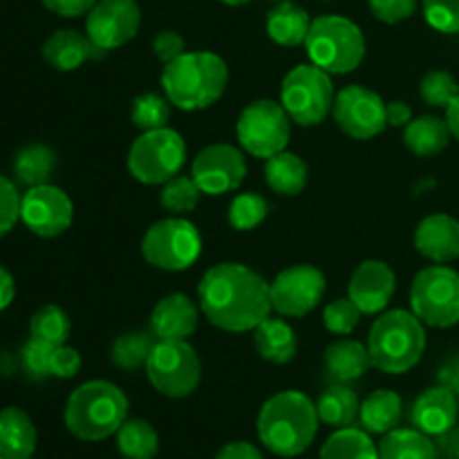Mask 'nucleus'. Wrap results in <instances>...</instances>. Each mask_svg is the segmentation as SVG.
<instances>
[{
	"mask_svg": "<svg viewBox=\"0 0 459 459\" xmlns=\"http://www.w3.org/2000/svg\"><path fill=\"white\" fill-rule=\"evenodd\" d=\"M439 384L446 385L448 390H453L459 402V357L451 359V361L439 370Z\"/></svg>",
	"mask_w": 459,
	"mask_h": 459,
	"instance_id": "52",
	"label": "nucleus"
},
{
	"mask_svg": "<svg viewBox=\"0 0 459 459\" xmlns=\"http://www.w3.org/2000/svg\"><path fill=\"white\" fill-rule=\"evenodd\" d=\"M451 130L446 119H439L435 115H424L420 119H412L403 128V146L417 157H435L448 146L451 142Z\"/></svg>",
	"mask_w": 459,
	"mask_h": 459,
	"instance_id": "29",
	"label": "nucleus"
},
{
	"mask_svg": "<svg viewBox=\"0 0 459 459\" xmlns=\"http://www.w3.org/2000/svg\"><path fill=\"white\" fill-rule=\"evenodd\" d=\"M254 345L258 350L260 359L273 363V366H285L296 357L299 341L290 323L282 318L267 316L254 330Z\"/></svg>",
	"mask_w": 459,
	"mask_h": 459,
	"instance_id": "24",
	"label": "nucleus"
},
{
	"mask_svg": "<svg viewBox=\"0 0 459 459\" xmlns=\"http://www.w3.org/2000/svg\"><path fill=\"white\" fill-rule=\"evenodd\" d=\"M420 94L429 106L448 108V103L459 94V83L451 72L433 70L421 79Z\"/></svg>",
	"mask_w": 459,
	"mask_h": 459,
	"instance_id": "40",
	"label": "nucleus"
},
{
	"mask_svg": "<svg viewBox=\"0 0 459 459\" xmlns=\"http://www.w3.org/2000/svg\"><path fill=\"white\" fill-rule=\"evenodd\" d=\"M186 161V142L173 128L142 133L128 151V170L146 186L166 184L179 175Z\"/></svg>",
	"mask_w": 459,
	"mask_h": 459,
	"instance_id": "8",
	"label": "nucleus"
},
{
	"mask_svg": "<svg viewBox=\"0 0 459 459\" xmlns=\"http://www.w3.org/2000/svg\"><path fill=\"white\" fill-rule=\"evenodd\" d=\"M186 52V40L173 30H161L160 34L152 39V54H155L157 61H161L164 65H169L170 61H175L178 56Z\"/></svg>",
	"mask_w": 459,
	"mask_h": 459,
	"instance_id": "47",
	"label": "nucleus"
},
{
	"mask_svg": "<svg viewBox=\"0 0 459 459\" xmlns=\"http://www.w3.org/2000/svg\"><path fill=\"white\" fill-rule=\"evenodd\" d=\"M142 255L161 272H184L202 255L200 229L179 215L160 220L143 233Z\"/></svg>",
	"mask_w": 459,
	"mask_h": 459,
	"instance_id": "9",
	"label": "nucleus"
},
{
	"mask_svg": "<svg viewBox=\"0 0 459 459\" xmlns=\"http://www.w3.org/2000/svg\"><path fill=\"white\" fill-rule=\"evenodd\" d=\"M43 4L49 9V12L58 13V16L76 18L88 13L90 9L97 4V0H43Z\"/></svg>",
	"mask_w": 459,
	"mask_h": 459,
	"instance_id": "48",
	"label": "nucleus"
},
{
	"mask_svg": "<svg viewBox=\"0 0 459 459\" xmlns=\"http://www.w3.org/2000/svg\"><path fill=\"white\" fill-rule=\"evenodd\" d=\"M74 204L54 184L31 186L21 197V222L39 238H56L72 227Z\"/></svg>",
	"mask_w": 459,
	"mask_h": 459,
	"instance_id": "16",
	"label": "nucleus"
},
{
	"mask_svg": "<svg viewBox=\"0 0 459 459\" xmlns=\"http://www.w3.org/2000/svg\"><path fill=\"white\" fill-rule=\"evenodd\" d=\"M385 117L393 128H406L412 121V110L406 101H390L385 103Z\"/></svg>",
	"mask_w": 459,
	"mask_h": 459,
	"instance_id": "51",
	"label": "nucleus"
},
{
	"mask_svg": "<svg viewBox=\"0 0 459 459\" xmlns=\"http://www.w3.org/2000/svg\"><path fill=\"white\" fill-rule=\"evenodd\" d=\"M101 48L90 40L88 34H81L76 30H58L43 43V58L48 65L58 72H74L83 63L99 61L106 56Z\"/></svg>",
	"mask_w": 459,
	"mask_h": 459,
	"instance_id": "22",
	"label": "nucleus"
},
{
	"mask_svg": "<svg viewBox=\"0 0 459 459\" xmlns=\"http://www.w3.org/2000/svg\"><path fill=\"white\" fill-rule=\"evenodd\" d=\"M323 3H330V0H323Z\"/></svg>",
	"mask_w": 459,
	"mask_h": 459,
	"instance_id": "57",
	"label": "nucleus"
},
{
	"mask_svg": "<svg viewBox=\"0 0 459 459\" xmlns=\"http://www.w3.org/2000/svg\"><path fill=\"white\" fill-rule=\"evenodd\" d=\"M128 420V397L119 385L94 379L79 385L67 397L63 421L81 442H103L117 435Z\"/></svg>",
	"mask_w": 459,
	"mask_h": 459,
	"instance_id": "4",
	"label": "nucleus"
},
{
	"mask_svg": "<svg viewBox=\"0 0 459 459\" xmlns=\"http://www.w3.org/2000/svg\"><path fill=\"white\" fill-rule=\"evenodd\" d=\"M312 27V18H309L307 9L300 4L285 0L278 3L272 12L267 13V34L273 43L282 45V48H296V45H305V39Z\"/></svg>",
	"mask_w": 459,
	"mask_h": 459,
	"instance_id": "25",
	"label": "nucleus"
},
{
	"mask_svg": "<svg viewBox=\"0 0 459 459\" xmlns=\"http://www.w3.org/2000/svg\"><path fill=\"white\" fill-rule=\"evenodd\" d=\"M143 368L152 388L169 399L188 397L202 381L200 357L188 341H157Z\"/></svg>",
	"mask_w": 459,
	"mask_h": 459,
	"instance_id": "11",
	"label": "nucleus"
},
{
	"mask_svg": "<svg viewBox=\"0 0 459 459\" xmlns=\"http://www.w3.org/2000/svg\"><path fill=\"white\" fill-rule=\"evenodd\" d=\"M0 459H4V457H3V455H0Z\"/></svg>",
	"mask_w": 459,
	"mask_h": 459,
	"instance_id": "58",
	"label": "nucleus"
},
{
	"mask_svg": "<svg viewBox=\"0 0 459 459\" xmlns=\"http://www.w3.org/2000/svg\"><path fill=\"white\" fill-rule=\"evenodd\" d=\"M200 305L186 294H169L152 307L151 332L157 341H186L197 330Z\"/></svg>",
	"mask_w": 459,
	"mask_h": 459,
	"instance_id": "20",
	"label": "nucleus"
},
{
	"mask_svg": "<svg viewBox=\"0 0 459 459\" xmlns=\"http://www.w3.org/2000/svg\"><path fill=\"white\" fill-rule=\"evenodd\" d=\"M316 403L299 390H282L263 403L258 437L278 457H299L314 444L318 433Z\"/></svg>",
	"mask_w": 459,
	"mask_h": 459,
	"instance_id": "2",
	"label": "nucleus"
},
{
	"mask_svg": "<svg viewBox=\"0 0 459 459\" xmlns=\"http://www.w3.org/2000/svg\"><path fill=\"white\" fill-rule=\"evenodd\" d=\"M213 459H264V455L249 442H229L215 453Z\"/></svg>",
	"mask_w": 459,
	"mask_h": 459,
	"instance_id": "49",
	"label": "nucleus"
},
{
	"mask_svg": "<svg viewBox=\"0 0 459 459\" xmlns=\"http://www.w3.org/2000/svg\"><path fill=\"white\" fill-rule=\"evenodd\" d=\"M368 3H370V12L377 21L394 25V22L411 18L417 12L420 0H368Z\"/></svg>",
	"mask_w": 459,
	"mask_h": 459,
	"instance_id": "45",
	"label": "nucleus"
},
{
	"mask_svg": "<svg viewBox=\"0 0 459 459\" xmlns=\"http://www.w3.org/2000/svg\"><path fill=\"white\" fill-rule=\"evenodd\" d=\"M312 63L327 74H350L366 58V36L345 16H318L305 39Z\"/></svg>",
	"mask_w": 459,
	"mask_h": 459,
	"instance_id": "6",
	"label": "nucleus"
},
{
	"mask_svg": "<svg viewBox=\"0 0 459 459\" xmlns=\"http://www.w3.org/2000/svg\"><path fill=\"white\" fill-rule=\"evenodd\" d=\"M359 321H361V309L350 300V296L348 299L332 300L323 309V323H325L332 334L350 336L357 330Z\"/></svg>",
	"mask_w": 459,
	"mask_h": 459,
	"instance_id": "41",
	"label": "nucleus"
},
{
	"mask_svg": "<svg viewBox=\"0 0 459 459\" xmlns=\"http://www.w3.org/2000/svg\"><path fill=\"white\" fill-rule=\"evenodd\" d=\"M197 305L218 330H255L272 312L269 282L242 263H220L206 269L197 285Z\"/></svg>",
	"mask_w": 459,
	"mask_h": 459,
	"instance_id": "1",
	"label": "nucleus"
},
{
	"mask_svg": "<svg viewBox=\"0 0 459 459\" xmlns=\"http://www.w3.org/2000/svg\"><path fill=\"white\" fill-rule=\"evenodd\" d=\"M411 312L429 327L459 323V273L446 264L421 269L411 285Z\"/></svg>",
	"mask_w": 459,
	"mask_h": 459,
	"instance_id": "10",
	"label": "nucleus"
},
{
	"mask_svg": "<svg viewBox=\"0 0 459 459\" xmlns=\"http://www.w3.org/2000/svg\"><path fill=\"white\" fill-rule=\"evenodd\" d=\"M81 370V354L70 345H56L49 357V375L56 379H72Z\"/></svg>",
	"mask_w": 459,
	"mask_h": 459,
	"instance_id": "46",
	"label": "nucleus"
},
{
	"mask_svg": "<svg viewBox=\"0 0 459 459\" xmlns=\"http://www.w3.org/2000/svg\"><path fill=\"white\" fill-rule=\"evenodd\" d=\"M457 417L459 402L455 393L442 384L435 385V388H426L415 399L411 411L412 429L421 430L429 437H439L446 430H451L457 424Z\"/></svg>",
	"mask_w": 459,
	"mask_h": 459,
	"instance_id": "19",
	"label": "nucleus"
},
{
	"mask_svg": "<svg viewBox=\"0 0 459 459\" xmlns=\"http://www.w3.org/2000/svg\"><path fill=\"white\" fill-rule=\"evenodd\" d=\"M39 433L22 408L7 406L0 411V455L4 459H31Z\"/></svg>",
	"mask_w": 459,
	"mask_h": 459,
	"instance_id": "23",
	"label": "nucleus"
},
{
	"mask_svg": "<svg viewBox=\"0 0 459 459\" xmlns=\"http://www.w3.org/2000/svg\"><path fill=\"white\" fill-rule=\"evenodd\" d=\"M13 296H16V282H13L12 273L0 264V312L12 305Z\"/></svg>",
	"mask_w": 459,
	"mask_h": 459,
	"instance_id": "53",
	"label": "nucleus"
},
{
	"mask_svg": "<svg viewBox=\"0 0 459 459\" xmlns=\"http://www.w3.org/2000/svg\"><path fill=\"white\" fill-rule=\"evenodd\" d=\"M379 459H439L435 439L417 429H394L381 435Z\"/></svg>",
	"mask_w": 459,
	"mask_h": 459,
	"instance_id": "32",
	"label": "nucleus"
},
{
	"mask_svg": "<svg viewBox=\"0 0 459 459\" xmlns=\"http://www.w3.org/2000/svg\"><path fill=\"white\" fill-rule=\"evenodd\" d=\"M318 420L332 429H350L359 420L361 399L348 384H334L318 397Z\"/></svg>",
	"mask_w": 459,
	"mask_h": 459,
	"instance_id": "31",
	"label": "nucleus"
},
{
	"mask_svg": "<svg viewBox=\"0 0 459 459\" xmlns=\"http://www.w3.org/2000/svg\"><path fill=\"white\" fill-rule=\"evenodd\" d=\"M220 3L229 4V7H240V4H247V3H251V0H220Z\"/></svg>",
	"mask_w": 459,
	"mask_h": 459,
	"instance_id": "55",
	"label": "nucleus"
},
{
	"mask_svg": "<svg viewBox=\"0 0 459 459\" xmlns=\"http://www.w3.org/2000/svg\"><path fill=\"white\" fill-rule=\"evenodd\" d=\"M229 67L213 52H184L161 72V90L175 108L186 112L206 110L222 99Z\"/></svg>",
	"mask_w": 459,
	"mask_h": 459,
	"instance_id": "3",
	"label": "nucleus"
},
{
	"mask_svg": "<svg viewBox=\"0 0 459 459\" xmlns=\"http://www.w3.org/2000/svg\"><path fill=\"white\" fill-rule=\"evenodd\" d=\"M325 276L314 264H294L287 267L269 282L272 309L281 316L303 318L321 305L325 296Z\"/></svg>",
	"mask_w": 459,
	"mask_h": 459,
	"instance_id": "13",
	"label": "nucleus"
},
{
	"mask_svg": "<svg viewBox=\"0 0 459 459\" xmlns=\"http://www.w3.org/2000/svg\"><path fill=\"white\" fill-rule=\"evenodd\" d=\"M366 345L377 370L403 375L424 357L426 325L408 309H393L372 323Z\"/></svg>",
	"mask_w": 459,
	"mask_h": 459,
	"instance_id": "5",
	"label": "nucleus"
},
{
	"mask_svg": "<svg viewBox=\"0 0 459 459\" xmlns=\"http://www.w3.org/2000/svg\"><path fill=\"white\" fill-rule=\"evenodd\" d=\"M415 247L424 258L437 264L459 258V220L448 213H433L415 229Z\"/></svg>",
	"mask_w": 459,
	"mask_h": 459,
	"instance_id": "21",
	"label": "nucleus"
},
{
	"mask_svg": "<svg viewBox=\"0 0 459 459\" xmlns=\"http://www.w3.org/2000/svg\"><path fill=\"white\" fill-rule=\"evenodd\" d=\"M155 343L157 339L152 336V332H126V334L117 336V341L112 343V361L124 370L146 366Z\"/></svg>",
	"mask_w": 459,
	"mask_h": 459,
	"instance_id": "36",
	"label": "nucleus"
},
{
	"mask_svg": "<svg viewBox=\"0 0 459 459\" xmlns=\"http://www.w3.org/2000/svg\"><path fill=\"white\" fill-rule=\"evenodd\" d=\"M21 197L16 184L0 175V238L7 236L21 220Z\"/></svg>",
	"mask_w": 459,
	"mask_h": 459,
	"instance_id": "44",
	"label": "nucleus"
},
{
	"mask_svg": "<svg viewBox=\"0 0 459 459\" xmlns=\"http://www.w3.org/2000/svg\"><path fill=\"white\" fill-rule=\"evenodd\" d=\"M318 459H379V448L368 430L350 426L336 429V433L325 439Z\"/></svg>",
	"mask_w": 459,
	"mask_h": 459,
	"instance_id": "33",
	"label": "nucleus"
},
{
	"mask_svg": "<svg viewBox=\"0 0 459 459\" xmlns=\"http://www.w3.org/2000/svg\"><path fill=\"white\" fill-rule=\"evenodd\" d=\"M269 215V202L260 193H240L229 204V224L236 231H254Z\"/></svg>",
	"mask_w": 459,
	"mask_h": 459,
	"instance_id": "38",
	"label": "nucleus"
},
{
	"mask_svg": "<svg viewBox=\"0 0 459 459\" xmlns=\"http://www.w3.org/2000/svg\"><path fill=\"white\" fill-rule=\"evenodd\" d=\"M191 175L204 195H227L245 182V151L231 143H211L202 148L191 166Z\"/></svg>",
	"mask_w": 459,
	"mask_h": 459,
	"instance_id": "15",
	"label": "nucleus"
},
{
	"mask_svg": "<svg viewBox=\"0 0 459 459\" xmlns=\"http://www.w3.org/2000/svg\"><path fill=\"white\" fill-rule=\"evenodd\" d=\"M446 124H448V130H451L453 137L459 142V94L455 99H453L451 103H448L446 108Z\"/></svg>",
	"mask_w": 459,
	"mask_h": 459,
	"instance_id": "54",
	"label": "nucleus"
},
{
	"mask_svg": "<svg viewBox=\"0 0 459 459\" xmlns=\"http://www.w3.org/2000/svg\"><path fill=\"white\" fill-rule=\"evenodd\" d=\"M170 106L173 103L166 99V94L157 92H143L134 97L133 101V124L137 126L142 133L148 130H160L169 126L170 119Z\"/></svg>",
	"mask_w": 459,
	"mask_h": 459,
	"instance_id": "39",
	"label": "nucleus"
},
{
	"mask_svg": "<svg viewBox=\"0 0 459 459\" xmlns=\"http://www.w3.org/2000/svg\"><path fill=\"white\" fill-rule=\"evenodd\" d=\"M403 415V402L394 390H375L368 394L361 402V412H359V421H361L363 430L370 435H385L394 430L402 421Z\"/></svg>",
	"mask_w": 459,
	"mask_h": 459,
	"instance_id": "27",
	"label": "nucleus"
},
{
	"mask_svg": "<svg viewBox=\"0 0 459 459\" xmlns=\"http://www.w3.org/2000/svg\"><path fill=\"white\" fill-rule=\"evenodd\" d=\"M439 459H459V426L455 424L451 430L435 437Z\"/></svg>",
	"mask_w": 459,
	"mask_h": 459,
	"instance_id": "50",
	"label": "nucleus"
},
{
	"mask_svg": "<svg viewBox=\"0 0 459 459\" xmlns=\"http://www.w3.org/2000/svg\"><path fill=\"white\" fill-rule=\"evenodd\" d=\"M397 276L384 260H363L350 276L348 296L361 314H379L393 300Z\"/></svg>",
	"mask_w": 459,
	"mask_h": 459,
	"instance_id": "18",
	"label": "nucleus"
},
{
	"mask_svg": "<svg viewBox=\"0 0 459 459\" xmlns=\"http://www.w3.org/2000/svg\"><path fill=\"white\" fill-rule=\"evenodd\" d=\"M325 366L327 372L339 384H352V381L361 379L372 366L368 345L359 343L354 339L336 341L325 350Z\"/></svg>",
	"mask_w": 459,
	"mask_h": 459,
	"instance_id": "28",
	"label": "nucleus"
},
{
	"mask_svg": "<svg viewBox=\"0 0 459 459\" xmlns=\"http://www.w3.org/2000/svg\"><path fill=\"white\" fill-rule=\"evenodd\" d=\"M70 316L58 305H43L30 318L31 339L45 341L49 345H65L67 339H70Z\"/></svg>",
	"mask_w": 459,
	"mask_h": 459,
	"instance_id": "35",
	"label": "nucleus"
},
{
	"mask_svg": "<svg viewBox=\"0 0 459 459\" xmlns=\"http://www.w3.org/2000/svg\"><path fill=\"white\" fill-rule=\"evenodd\" d=\"M204 193L200 191V186L195 184L193 175H175L173 179L164 184L160 193V204L164 206L169 213L173 215H184L191 213L197 204H200V197Z\"/></svg>",
	"mask_w": 459,
	"mask_h": 459,
	"instance_id": "37",
	"label": "nucleus"
},
{
	"mask_svg": "<svg viewBox=\"0 0 459 459\" xmlns=\"http://www.w3.org/2000/svg\"><path fill=\"white\" fill-rule=\"evenodd\" d=\"M85 16V34L103 52L130 43L142 27L137 0H97Z\"/></svg>",
	"mask_w": 459,
	"mask_h": 459,
	"instance_id": "17",
	"label": "nucleus"
},
{
	"mask_svg": "<svg viewBox=\"0 0 459 459\" xmlns=\"http://www.w3.org/2000/svg\"><path fill=\"white\" fill-rule=\"evenodd\" d=\"M334 99L336 92L332 74H327L314 63L296 65L282 79L281 106L285 108L294 124L305 126V128L323 124L334 108Z\"/></svg>",
	"mask_w": 459,
	"mask_h": 459,
	"instance_id": "7",
	"label": "nucleus"
},
{
	"mask_svg": "<svg viewBox=\"0 0 459 459\" xmlns=\"http://www.w3.org/2000/svg\"><path fill=\"white\" fill-rule=\"evenodd\" d=\"M236 134L242 151L258 160H269L287 151L291 137V119L281 103L272 99H258L240 112Z\"/></svg>",
	"mask_w": 459,
	"mask_h": 459,
	"instance_id": "12",
	"label": "nucleus"
},
{
	"mask_svg": "<svg viewBox=\"0 0 459 459\" xmlns=\"http://www.w3.org/2000/svg\"><path fill=\"white\" fill-rule=\"evenodd\" d=\"M309 169L303 157L282 151L264 160V182L278 195H299L307 186Z\"/></svg>",
	"mask_w": 459,
	"mask_h": 459,
	"instance_id": "26",
	"label": "nucleus"
},
{
	"mask_svg": "<svg viewBox=\"0 0 459 459\" xmlns=\"http://www.w3.org/2000/svg\"><path fill=\"white\" fill-rule=\"evenodd\" d=\"M273 3H285V0H273Z\"/></svg>",
	"mask_w": 459,
	"mask_h": 459,
	"instance_id": "56",
	"label": "nucleus"
},
{
	"mask_svg": "<svg viewBox=\"0 0 459 459\" xmlns=\"http://www.w3.org/2000/svg\"><path fill=\"white\" fill-rule=\"evenodd\" d=\"M336 126L352 139L377 137L388 128L385 117V101L370 88L363 85H348L341 90L332 108Z\"/></svg>",
	"mask_w": 459,
	"mask_h": 459,
	"instance_id": "14",
	"label": "nucleus"
},
{
	"mask_svg": "<svg viewBox=\"0 0 459 459\" xmlns=\"http://www.w3.org/2000/svg\"><path fill=\"white\" fill-rule=\"evenodd\" d=\"M115 437L124 459H155L160 453V435L146 420H126Z\"/></svg>",
	"mask_w": 459,
	"mask_h": 459,
	"instance_id": "34",
	"label": "nucleus"
},
{
	"mask_svg": "<svg viewBox=\"0 0 459 459\" xmlns=\"http://www.w3.org/2000/svg\"><path fill=\"white\" fill-rule=\"evenodd\" d=\"M421 9L435 31L459 34V0H421Z\"/></svg>",
	"mask_w": 459,
	"mask_h": 459,
	"instance_id": "42",
	"label": "nucleus"
},
{
	"mask_svg": "<svg viewBox=\"0 0 459 459\" xmlns=\"http://www.w3.org/2000/svg\"><path fill=\"white\" fill-rule=\"evenodd\" d=\"M54 348H56V345H49V343H45V341L31 339V336H30V341L22 345L21 366L30 379L40 381V379H48V377H52L49 375V357H52Z\"/></svg>",
	"mask_w": 459,
	"mask_h": 459,
	"instance_id": "43",
	"label": "nucleus"
},
{
	"mask_svg": "<svg viewBox=\"0 0 459 459\" xmlns=\"http://www.w3.org/2000/svg\"><path fill=\"white\" fill-rule=\"evenodd\" d=\"M54 169H56V152L48 143H27L13 155V178L27 188L49 184Z\"/></svg>",
	"mask_w": 459,
	"mask_h": 459,
	"instance_id": "30",
	"label": "nucleus"
}]
</instances>
